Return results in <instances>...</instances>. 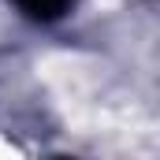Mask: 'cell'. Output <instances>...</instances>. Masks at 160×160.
<instances>
[{
    "label": "cell",
    "instance_id": "cell-1",
    "mask_svg": "<svg viewBox=\"0 0 160 160\" xmlns=\"http://www.w3.org/2000/svg\"><path fill=\"white\" fill-rule=\"evenodd\" d=\"M19 4V11L26 15V19H34V22H56V19H63L71 8H75V0H15Z\"/></svg>",
    "mask_w": 160,
    "mask_h": 160
}]
</instances>
